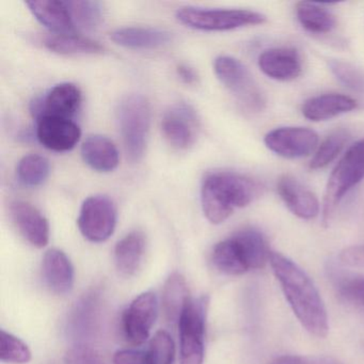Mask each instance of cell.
<instances>
[{
	"instance_id": "cell-1",
	"label": "cell",
	"mask_w": 364,
	"mask_h": 364,
	"mask_svg": "<svg viewBox=\"0 0 364 364\" xmlns=\"http://www.w3.org/2000/svg\"><path fill=\"white\" fill-rule=\"evenodd\" d=\"M269 264L285 298L302 327L316 338L329 331L327 310L310 277L282 253L270 250Z\"/></svg>"
},
{
	"instance_id": "cell-2",
	"label": "cell",
	"mask_w": 364,
	"mask_h": 364,
	"mask_svg": "<svg viewBox=\"0 0 364 364\" xmlns=\"http://www.w3.org/2000/svg\"><path fill=\"white\" fill-rule=\"evenodd\" d=\"M259 191V183L240 172H208L202 181V210L210 223L220 225L235 208L252 203Z\"/></svg>"
},
{
	"instance_id": "cell-3",
	"label": "cell",
	"mask_w": 364,
	"mask_h": 364,
	"mask_svg": "<svg viewBox=\"0 0 364 364\" xmlns=\"http://www.w3.org/2000/svg\"><path fill=\"white\" fill-rule=\"evenodd\" d=\"M121 136L129 161L138 163L144 156L151 127V107L140 95L125 97L117 110Z\"/></svg>"
},
{
	"instance_id": "cell-4",
	"label": "cell",
	"mask_w": 364,
	"mask_h": 364,
	"mask_svg": "<svg viewBox=\"0 0 364 364\" xmlns=\"http://www.w3.org/2000/svg\"><path fill=\"white\" fill-rule=\"evenodd\" d=\"M364 180V139L359 140L341 157L328 178L323 193V218L328 223L338 204Z\"/></svg>"
},
{
	"instance_id": "cell-5",
	"label": "cell",
	"mask_w": 364,
	"mask_h": 364,
	"mask_svg": "<svg viewBox=\"0 0 364 364\" xmlns=\"http://www.w3.org/2000/svg\"><path fill=\"white\" fill-rule=\"evenodd\" d=\"M176 18L191 28L203 31H228L247 26H257L267 22L261 12L245 9H206V8H180Z\"/></svg>"
},
{
	"instance_id": "cell-6",
	"label": "cell",
	"mask_w": 364,
	"mask_h": 364,
	"mask_svg": "<svg viewBox=\"0 0 364 364\" xmlns=\"http://www.w3.org/2000/svg\"><path fill=\"white\" fill-rule=\"evenodd\" d=\"M214 71L221 84L245 108L255 112L265 109V93L244 63L223 55L215 59Z\"/></svg>"
},
{
	"instance_id": "cell-7",
	"label": "cell",
	"mask_w": 364,
	"mask_h": 364,
	"mask_svg": "<svg viewBox=\"0 0 364 364\" xmlns=\"http://www.w3.org/2000/svg\"><path fill=\"white\" fill-rule=\"evenodd\" d=\"M208 297L187 301L178 321L180 364H203Z\"/></svg>"
},
{
	"instance_id": "cell-8",
	"label": "cell",
	"mask_w": 364,
	"mask_h": 364,
	"mask_svg": "<svg viewBox=\"0 0 364 364\" xmlns=\"http://www.w3.org/2000/svg\"><path fill=\"white\" fill-rule=\"evenodd\" d=\"M118 212L116 204L107 196L87 198L80 208L77 225L80 233L92 242H104L116 230Z\"/></svg>"
},
{
	"instance_id": "cell-9",
	"label": "cell",
	"mask_w": 364,
	"mask_h": 364,
	"mask_svg": "<svg viewBox=\"0 0 364 364\" xmlns=\"http://www.w3.org/2000/svg\"><path fill=\"white\" fill-rule=\"evenodd\" d=\"M318 142L316 132L302 127H277L264 137L268 150L287 159H304L314 154Z\"/></svg>"
},
{
	"instance_id": "cell-10",
	"label": "cell",
	"mask_w": 364,
	"mask_h": 364,
	"mask_svg": "<svg viewBox=\"0 0 364 364\" xmlns=\"http://www.w3.org/2000/svg\"><path fill=\"white\" fill-rule=\"evenodd\" d=\"M159 314V301L153 291H144L132 301L122 316L123 333L129 344L139 346L150 338Z\"/></svg>"
},
{
	"instance_id": "cell-11",
	"label": "cell",
	"mask_w": 364,
	"mask_h": 364,
	"mask_svg": "<svg viewBox=\"0 0 364 364\" xmlns=\"http://www.w3.org/2000/svg\"><path fill=\"white\" fill-rule=\"evenodd\" d=\"M200 121L197 112L185 103L171 106L164 114L161 131L167 141L178 150H187L197 140Z\"/></svg>"
},
{
	"instance_id": "cell-12",
	"label": "cell",
	"mask_w": 364,
	"mask_h": 364,
	"mask_svg": "<svg viewBox=\"0 0 364 364\" xmlns=\"http://www.w3.org/2000/svg\"><path fill=\"white\" fill-rule=\"evenodd\" d=\"M82 137L80 127L72 119L42 116L37 119V138L42 146L55 152L75 148Z\"/></svg>"
},
{
	"instance_id": "cell-13",
	"label": "cell",
	"mask_w": 364,
	"mask_h": 364,
	"mask_svg": "<svg viewBox=\"0 0 364 364\" xmlns=\"http://www.w3.org/2000/svg\"><path fill=\"white\" fill-rule=\"evenodd\" d=\"M277 191L289 212L298 218L312 220L318 216L321 204L316 195L294 176H281L277 182Z\"/></svg>"
},
{
	"instance_id": "cell-14",
	"label": "cell",
	"mask_w": 364,
	"mask_h": 364,
	"mask_svg": "<svg viewBox=\"0 0 364 364\" xmlns=\"http://www.w3.org/2000/svg\"><path fill=\"white\" fill-rule=\"evenodd\" d=\"M82 95L76 85L63 82L48 91L41 101L33 103L36 118L42 116L72 119L82 105Z\"/></svg>"
},
{
	"instance_id": "cell-15",
	"label": "cell",
	"mask_w": 364,
	"mask_h": 364,
	"mask_svg": "<svg viewBox=\"0 0 364 364\" xmlns=\"http://www.w3.org/2000/svg\"><path fill=\"white\" fill-rule=\"evenodd\" d=\"M259 70L267 77L277 82H291L299 77L302 60L299 52L294 48H272L264 50L257 60Z\"/></svg>"
},
{
	"instance_id": "cell-16",
	"label": "cell",
	"mask_w": 364,
	"mask_h": 364,
	"mask_svg": "<svg viewBox=\"0 0 364 364\" xmlns=\"http://www.w3.org/2000/svg\"><path fill=\"white\" fill-rule=\"evenodd\" d=\"M10 212L23 237L37 248H43L50 242V225L48 219L33 204L14 201Z\"/></svg>"
},
{
	"instance_id": "cell-17",
	"label": "cell",
	"mask_w": 364,
	"mask_h": 364,
	"mask_svg": "<svg viewBox=\"0 0 364 364\" xmlns=\"http://www.w3.org/2000/svg\"><path fill=\"white\" fill-rule=\"evenodd\" d=\"M42 274L46 287L56 295H67L73 289V264L63 250L53 248L46 251L42 262Z\"/></svg>"
},
{
	"instance_id": "cell-18",
	"label": "cell",
	"mask_w": 364,
	"mask_h": 364,
	"mask_svg": "<svg viewBox=\"0 0 364 364\" xmlns=\"http://www.w3.org/2000/svg\"><path fill=\"white\" fill-rule=\"evenodd\" d=\"M357 106V101L348 95L327 93L306 100L302 105L301 112L308 120L321 122L353 112Z\"/></svg>"
},
{
	"instance_id": "cell-19",
	"label": "cell",
	"mask_w": 364,
	"mask_h": 364,
	"mask_svg": "<svg viewBox=\"0 0 364 364\" xmlns=\"http://www.w3.org/2000/svg\"><path fill=\"white\" fill-rule=\"evenodd\" d=\"M110 39L129 50H157L172 41V33L151 27H124L114 31Z\"/></svg>"
},
{
	"instance_id": "cell-20",
	"label": "cell",
	"mask_w": 364,
	"mask_h": 364,
	"mask_svg": "<svg viewBox=\"0 0 364 364\" xmlns=\"http://www.w3.org/2000/svg\"><path fill=\"white\" fill-rule=\"evenodd\" d=\"M26 6L42 25L56 33H71L75 29L67 1L33 0L27 1Z\"/></svg>"
},
{
	"instance_id": "cell-21",
	"label": "cell",
	"mask_w": 364,
	"mask_h": 364,
	"mask_svg": "<svg viewBox=\"0 0 364 364\" xmlns=\"http://www.w3.org/2000/svg\"><path fill=\"white\" fill-rule=\"evenodd\" d=\"M146 251V236L141 231H133L119 240L114 248V263L121 276H135L141 266Z\"/></svg>"
},
{
	"instance_id": "cell-22",
	"label": "cell",
	"mask_w": 364,
	"mask_h": 364,
	"mask_svg": "<svg viewBox=\"0 0 364 364\" xmlns=\"http://www.w3.org/2000/svg\"><path fill=\"white\" fill-rule=\"evenodd\" d=\"M82 157L85 163L95 171H114L119 165L118 149L105 136H89L82 144Z\"/></svg>"
},
{
	"instance_id": "cell-23",
	"label": "cell",
	"mask_w": 364,
	"mask_h": 364,
	"mask_svg": "<svg viewBox=\"0 0 364 364\" xmlns=\"http://www.w3.org/2000/svg\"><path fill=\"white\" fill-rule=\"evenodd\" d=\"M231 237L235 240L249 270L261 269L269 262L270 250L265 237L259 230L244 228Z\"/></svg>"
},
{
	"instance_id": "cell-24",
	"label": "cell",
	"mask_w": 364,
	"mask_h": 364,
	"mask_svg": "<svg viewBox=\"0 0 364 364\" xmlns=\"http://www.w3.org/2000/svg\"><path fill=\"white\" fill-rule=\"evenodd\" d=\"M191 299L188 287L184 276L173 272L164 285L163 311L169 323H178L187 301Z\"/></svg>"
},
{
	"instance_id": "cell-25",
	"label": "cell",
	"mask_w": 364,
	"mask_h": 364,
	"mask_svg": "<svg viewBox=\"0 0 364 364\" xmlns=\"http://www.w3.org/2000/svg\"><path fill=\"white\" fill-rule=\"evenodd\" d=\"M295 12L298 22L308 33L327 35L336 27V16L323 5L301 1L296 5Z\"/></svg>"
},
{
	"instance_id": "cell-26",
	"label": "cell",
	"mask_w": 364,
	"mask_h": 364,
	"mask_svg": "<svg viewBox=\"0 0 364 364\" xmlns=\"http://www.w3.org/2000/svg\"><path fill=\"white\" fill-rule=\"evenodd\" d=\"M42 42L48 50L61 55L100 54L104 50L99 42L74 33H55Z\"/></svg>"
},
{
	"instance_id": "cell-27",
	"label": "cell",
	"mask_w": 364,
	"mask_h": 364,
	"mask_svg": "<svg viewBox=\"0 0 364 364\" xmlns=\"http://www.w3.org/2000/svg\"><path fill=\"white\" fill-rule=\"evenodd\" d=\"M212 259L217 269L230 276H240L249 270L235 240L232 237L218 242L214 247Z\"/></svg>"
},
{
	"instance_id": "cell-28",
	"label": "cell",
	"mask_w": 364,
	"mask_h": 364,
	"mask_svg": "<svg viewBox=\"0 0 364 364\" xmlns=\"http://www.w3.org/2000/svg\"><path fill=\"white\" fill-rule=\"evenodd\" d=\"M349 137L350 135L346 129H340L332 132L317 146L316 151L309 164V168L312 170H319L330 165L342 152L343 149L348 142Z\"/></svg>"
},
{
	"instance_id": "cell-29",
	"label": "cell",
	"mask_w": 364,
	"mask_h": 364,
	"mask_svg": "<svg viewBox=\"0 0 364 364\" xmlns=\"http://www.w3.org/2000/svg\"><path fill=\"white\" fill-rule=\"evenodd\" d=\"M16 172L18 180L25 186H41L50 176V161L39 154L26 155L18 163Z\"/></svg>"
},
{
	"instance_id": "cell-30",
	"label": "cell",
	"mask_w": 364,
	"mask_h": 364,
	"mask_svg": "<svg viewBox=\"0 0 364 364\" xmlns=\"http://www.w3.org/2000/svg\"><path fill=\"white\" fill-rule=\"evenodd\" d=\"M67 3L75 26L91 31L101 24L103 20V6L99 1L77 0Z\"/></svg>"
},
{
	"instance_id": "cell-31",
	"label": "cell",
	"mask_w": 364,
	"mask_h": 364,
	"mask_svg": "<svg viewBox=\"0 0 364 364\" xmlns=\"http://www.w3.org/2000/svg\"><path fill=\"white\" fill-rule=\"evenodd\" d=\"M0 360L7 363L25 364L31 360V351L18 336L1 330Z\"/></svg>"
},
{
	"instance_id": "cell-32",
	"label": "cell",
	"mask_w": 364,
	"mask_h": 364,
	"mask_svg": "<svg viewBox=\"0 0 364 364\" xmlns=\"http://www.w3.org/2000/svg\"><path fill=\"white\" fill-rule=\"evenodd\" d=\"M149 364H173L176 344L169 332L159 330L153 336L148 349Z\"/></svg>"
},
{
	"instance_id": "cell-33",
	"label": "cell",
	"mask_w": 364,
	"mask_h": 364,
	"mask_svg": "<svg viewBox=\"0 0 364 364\" xmlns=\"http://www.w3.org/2000/svg\"><path fill=\"white\" fill-rule=\"evenodd\" d=\"M328 65L341 84L350 90L364 92V72L362 70L342 60H330Z\"/></svg>"
},
{
	"instance_id": "cell-34",
	"label": "cell",
	"mask_w": 364,
	"mask_h": 364,
	"mask_svg": "<svg viewBox=\"0 0 364 364\" xmlns=\"http://www.w3.org/2000/svg\"><path fill=\"white\" fill-rule=\"evenodd\" d=\"M340 293L348 301L364 306V277L344 279L340 284Z\"/></svg>"
},
{
	"instance_id": "cell-35",
	"label": "cell",
	"mask_w": 364,
	"mask_h": 364,
	"mask_svg": "<svg viewBox=\"0 0 364 364\" xmlns=\"http://www.w3.org/2000/svg\"><path fill=\"white\" fill-rule=\"evenodd\" d=\"M67 364H106L90 347L78 345L68 351L65 355Z\"/></svg>"
},
{
	"instance_id": "cell-36",
	"label": "cell",
	"mask_w": 364,
	"mask_h": 364,
	"mask_svg": "<svg viewBox=\"0 0 364 364\" xmlns=\"http://www.w3.org/2000/svg\"><path fill=\"white\" fill-rule=\"evenodd\" d=\"M272 364H341L338 360L326 355H282Z\"/></svg>"
},
{
	"instance_id": "cell-37",
	"label": "cell",
	"mask_w": 364,
	"mask_h": 364,
	"mask_svg": "<svg viewBox=\"0 0 364 364\" xmlns=\"http://www.w3.org/2000/svg\"><path fill=\"white\" fill-rule=\"evenodd\" d=\"M114 364H149L148 350L121 349L114 353Z\"/></svg>"
},
{
	"instance_id": "cell-38",
	"label": "cell",
	"mask_w": 364,
	"mask_h": 364,
	"mask_svg": "<svg viewBox=\"0 0 364 364\" xmlns=\"http://www.w3.org/2000/svg\"><path fill=\"white\" fill-rule=\"evenodd\" d=\"M340 261L350 267L364 268V245L344 249L340 253Z\"/></svg>"
},
{
	"instance_id": "cell-39",
	"label": "cell",
	"mask_w": 364,
	"mask_h": 364,
	"mask_svg": "<svg viewBox=\"0 0 364 364\" xmlns=\"http://www.w3.org/2000/svg\"><path fill=\"white\" fill-rule=\"evenodd\" d=\"M176 72L178 75L180 76L181 80L187 85H195L197 84L199 76H198L197 72L195 71L193 68L189 67L188 65H178L176 68Z\"/></svg>"
}]
</instances>
